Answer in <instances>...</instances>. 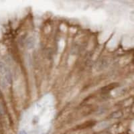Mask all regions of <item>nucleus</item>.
I'll return each mask as SVG.
<instances>
[{
    "label": "nucleus",
    "instance_id": "obj_3",
    "mask_svg": "<svg viewBox=\"0 0 134 134\" xmlns=\"http://www.w3.org/2000/svg\"><path fill=\"white\" fill-rule=\"evenodd\" d=\"M42 134H46V133H42Z\"/></svg>",
    "mask_w": 134,
    "mask_h": 134
},
{
    "label": "nucleus",
    "instance_id": "obj_2",
    "mask_svg": "<svg viewBox=\"0 0 134 134\" xmlns=\"http://www.w3.org/2000/svg\"><path fill=\"white\" fill-rule=\"evenodd\" d=\"M18 134H27L26 131H25L24 129H22V130H20V132H19V133Z\"/></svg>",
    "mask_w": 134,
    "mask_h": 134
},
{
    "label": "nucleus",
    "instance_id": "obj_1",
    "mask_svg": "<svg viewBox=\"0 0 134 134\" xmlns=\"http://www.w3.org/2000/svg\"><path fill=\"white\" fill-rule=\"evenodd\" d=\"M0 77L3 86L10 87L12 83V74L10 70L5 63L0 62Z\"/></svg>",
    "mask_w": 134,
    "mask_h": 134
}]
</instances>
